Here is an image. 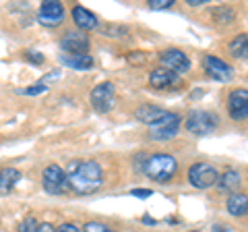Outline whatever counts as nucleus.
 <instances>
[{
    "instance_id": "28",
    "label": "nucleus",
    "mask_w": 248,
    "mask_h": 232,
    "mask_svg": "<svg viewBox=\"0 0 248 232\" xmlns=\"http://www.w3.org/2000/svg\"><path fill=\"white\" fill-rule=\"evenodd\" d=\"M130 195H133V197H141V199H147V197H151L153 193H151L149 189H133V191H130Z\"/></svg>"
},
{
    "instance_id": "27",
    "label": "nucleus",
    "mask_w": 248,
    "mask_h": 232,
    "mask_svg": "<svg viewBox=\"0 0 248 232\" xmlns=\"http://www.w3.org/2000/svg\"><path fill=\"white\" fill-rule=\"evenodd\" d=\"M56 232H81V228L77 226V224H71V222H64V224H60L58 230Z\"/></svg>"
},
{
    "instance_id": "14",
    "label": "nucleus",
    "mask_w": 248,
    "mask_h": 232,
    "mask_svg": "<svg viewBox=\"0 0 248 232\" xmlns=\"http://www.w3.org/2000/svg\"><path fill=\"white\" fill-rule=\"evenodd\" d=\"M149 83L155 89H166L170 85L178 83V75L168 71V68H155V71L149 75Z\"/></svg>"
},
{
    "instance_id": "22",
    "label": "nucleus",
    "mask_w": 248,
    "mask_h": 232,
    "mask_svg": "<svg viewBox=\"0 0 248 232\" xmlns=\"http://www.w3.org/2000/svg\"><path fill=\"white\" fill-rule=\"evenodd\" d=\"M81 232H114V230H110L106 226V224H102V222H87L83 226V230Z\"/></svg>"
},
{
    "instance_id": "15",
    "label": "nucleus",
    "mask_w": 248,
    "mask_h": 232,
    "mask_svg": "<svg viewBox=\"0 0 248 232\" xmlns=\"http://www.w3.org/2000/svg\"><path fill=\"white\" fill-rule=\"evenodd\" d=\"M164 112H166V110H161V108H157V106L143 104V106H139L137 110H135V118L151 127L155 120H159V118H161V114H164Z\"/></svg>"
},
{
    "instance_id": "29",
    "label": "nucleus",
    "mask_w": 248,
    "mask_h": 232,
    "mask_svg": "<svg viewBox=\"0 0 248 232\" xmlns=\"http://www.w3.org/2000/svg\"><path fill=\"white\" fill-rule=\"evenodd\" d=\"M37 232H56V228L50 222H44V224H37Z\"/></svg>"
},
{
    "instance_id": "26",
    "label": "nucleus",
    "mask_w": 248,
    "mask_h": 232,
    "mask_svg": "<svg viewBox=\"0 0 248 232\" xmlns=\"http://www.w3.org/2000/svg\"><path fill=\"white\" fill-rule=\"evenodd\" d=\"M25 58L29 63H35V65H42L44 63V54L42 52H35V50H27L25 52Z\"/></svg>"
},
{
    "instance_id": "1",
    "label": "nucleus",
    "mask_w": 248,
    "mask_h": 232,
    "mask_svg": "<svg viewBox=\"0 0 248 232\" xmlns=\"http://www.w3.org/2000/svg\"><path fill=\"white\" fill-rule=\"evenodd\" d=\"M64 174H66L68 189L75 191L77 195H91V193L102 189V182H104V172L97 162L75 160L68 164Z\"/></svg>"
},
{
    "instance_id": "21",
    "label": "nucleus",
    "mask_w": 248,
    "mask_h": 232,
    "mask_svg": "<svg viewBox=\"0 0 248 232\" xmlns=\"http://www.w3.org/2000/svg\"><path fill=\"white\" fill-rule=\"evenodd\" d=\"M213 19L217 23H230L236 19V13L230 6H217V9H213Z\"/></svg>"
},
{
    "instance_id": "13",
    "label": "nucleus",
    "mask_w": 248,
    "mask_h": 232,
    "mask_svg": "<svg viewBox=\"0 0 248 232\" xmlns=\"http://www.w3.org/2000/svg\"><path fill=\"white\" fill-rule=\"evenodd\" d=\"M73 21L81 32H89V29L97 27V17L85 6H73Z\"/></svg>"
},
{
    "instance_id": "8",
    "label": "nucleus",
    "mask_w": 248,
    "mask_h": 232,
    "mask_svg": "<svg viewBox=\"0 0 248 232\" xmlns=\"http://www.w3.org/2000/svg\"><path fill=\"white\" fill-rule=\"evenodd\" d=\"M60 48L66 56H77V54H87L89 50V37L85 32H66L60 40Z\"/></svg>"
},
{
    "instance_id": "6",
    "label": "nucleus",
    "mask_w": 248,
    "mask_h": 232,
    "mask_svg": "<svg viewBox=\"0 0 248 232\" xmlns=\"http://www.w3.org/2000/svg\"><path fill=\"white\" fill-rule=\"evenodd\" d=\"M42 182H44V191L48 193V195H62L64 191H68L66 174L58 164H50L44 170Z\"/></svg>"
},
{
    "instance_id": "4",
    "label": "nucleus",
    "mask_w": 248,
    "mask_h": 232,
    "mask_svg": "<svg viewBox=\"0 0 248 232\" xmlns=\"http://www.w3.org/2000/svg\"><path fill=\"white\" fill-rule=\"evenodd\" d=\"M217 127V116L213 112H207V110H190L188 116H186V129L188 133L192 135H209L213 133Z\"/></svg>"
},
{
    "instance_id": "31",
    "label": "nucleus",
    "mask_w": 248,
    "mask_h": 232,
    "mask_svg": "<svg viewBox=\"0 0 248 232\" xmlns=\"http://www.w3.org/2000/svg\"><path fill=\"white\" fill-rule=\"evenodd\" d=\"M211 232H228V226H223V224H215L211 228Z\"/></svg>"
},
{
    "instance_id": "19",
    "label": "nucleus",
    "mask_w": 248,
    "mask_h": 232,
    "mask_svg": "<svg viewBox=\"0 0 248 232\" xmlns=\"http://www.w3.org/2000/svg\"><path fill=\"white\" fill-rule=\"evenodd\" d=\"M240 182H242V174H240L238 170L230 168V170H226V172L221 174V179H219V187H221L223 191H232V189L240 187Z\"/></svg>"
},
{
    "instance_id": "3",
    "label": "nucleus",
    "mask_w": 248,
    "mask_h": 232,
    "mask_svg": "<svg viewBox=\"0 0 248 232\" xmlns=\"http://www.w3.org/2000/svg\"><path fill=\"white\" fill-rule=\"evenodd\" d=\"M178 129H180V116L174 112H164L161 118L149 127V137L153 141H170L178 135Z\"/></svg>"
},
{
    "instance_id": "16",
    "label": "nucleus",
    "mask_w": 248,
    "mask_h": 232,
    "mask_svg": "<svg viewBox=\"0 0 248 232\" xmlns=\"http://www.w3.org/2000/svg\"><path fill=\"white\" fill-rule=\"evenodd\" d=\"M228 205V212L232 215H236V218H244L246 215V210H248V199L244 193H232L226 201Z\"/></svg>"
},
{
    "instance_id": "10",
    "label": "nucleus",
    "mask_w": 248,
    "mask_h": 232,
    "mask_svg": "<svg viewBox=\"0 0 248 232\" xmlns=\"http://www.w3.org/2000/svg\"><path fill=\"white\" fill-rule=\"evenodd\" d=\"M228 110L234 120L248 118V89H234L228 96Z\"/></svg>"
},
{
    "instance_id": "5",
    "label": "nucleus",
    "mask_w": 248,
    "mask_h": 232,
    "mask_svg": "<svg viewBox=\"0 0 248 232\" xmlns=\"http://www.w3.org/2000/svg\"><path fill=\"white\" fill-rule=\"evenodd\" d=\"M217 170L211 166V164H207V162H199V164H192L190 170H188V181L192 187H197V189H209V187H213V184L217 182Z\"/></svg>"
},
{
    "instance_id": "9",
    "label": "nucleus",
    "mask_w": 248,
    "mask_h": 232,
    "mask_svg": "<svg viewBox=\"0 0 248 232\" xmlns=\"http://www.w3.org/2000/svg\"><path fill=\"white\" fill-rule=\"evenodd\" d=\"M64 19V6H62L58 0H46L40 6V13H37V21L46 27H56Z\"/></svg>"
},
{
    "instance_id": "7",
    "label": "nucleus",
    "mask_w": 248,
    "mask_h": 232,
    "mask_svg": "<svg viewBox=\"0 0 248 232\" xmlns=\"http://www.w3.org/2000/svg\"><path fill=\"white\" fill-rule=\"evenodd\" d=\"M91 106L97 112H110L116 106V89L112 83H99L91 91Z\"/></svg>"
},
{
    "instance_id": "32",
    "label": "nucleus",
    "mask_w": 248,
    "mask_h": 232,
    "mask_svg": "<svg viewBox=\"0 0 248 232\" xmlns=\"http://www.w3.org/2000/svg\"><path fill=\"white\" fill-rule=\"evenodd\" d=\"M190 6H199V4H203V2H207V0H186Z\"/></svg>"
},
{
    "instance_id": "30",
    "label": "nucleus",
    "mask_w": 248,
    "mask_h": 232,
    "mask_svg": "<svg viewBox=\"0 0 248 232\" xmlns=\"http://www.w3.org/2000/svg\"><path fill=\"white\" fill-rule=\"evenodd\" d=\"M143 54L141 52H133V54H130V56H128V60H130V63H143Z\"/></svg>"
},
{
    "instance_id": "2",
    "label": "nucleus",
    "mask_w": 248,
    "mask_h": 232,
    "mask_svg": "<svg viewBox=\"0 0 248 232\" xmlns=\"http://www.w3.org/2000/svg\"><path fill=\"white\" fill-rule=\"evenodd\" d=\"M143 172L155 182H168L178 172V162L168 156V153H155V156H147Z\"/></svg>"
},
{
    "instance_id": "23",
    "label": "nucleus",
    "mask_w": 248,
    "mask_h": 232,
    "mask_svg": "<svg viewBox=\"0 0 248 232\" xmlns=\"http://www.w3.org/2000/svg\"><path fill=\"white\" fill-rule=\"evenodd\" d=\"M19 232H37V222H35V218H25L21 222V226H19Z\"/></svg>"
},
{
    "instance_id": "33",
    "label": "nucleus",
    "mask_w": 248,
    "mask_h": 232,
    "mask_svg": "<svg viewBox=\"0 0 248 232\" xmlns=\"http://www.w3.org/2000/svg\"><path fill=\"white\" fill-rule=\"evenodd\" d=\"M143 222H145V224H149V226H151V224H155V220H151L149 215H143Z\"/></svg>"
},
{
    "instance_id": "11",
    "label": "nucleus",
    "mask_w": 248,
    "mask_h": 232,
    "mask_svg": "<svg viewBox=\"0 0 248 232\" xmlns=\"http://www.w3.org/2000/svg\"><path fill=\"white\" fill-rule=\"evenodd\" d=\"M161 65H164V68H168V71L172 73H186L190 68V60L188 56L182 52V50H176V48H170V50H164V54H161Z\"/></svg>"
},
{
    "instance_id": "24",
    "label": "nucleus",
    "mask_w": 248,
    "mask_h": 232,
    "mask_svg": "<svg viewBox=\"0 0 248 232\" xmlns=\"http://www.w3.org/2000/svg\"><path fill=\"white\" fill-rule=\"evenodd\" d=\"M172 4H174V0H149V9H153V11L170 9Z\"/></svg>"
},
{
    "instance_id": "12",
    "label": "nucleus",
    "mask_w": 248,
    "mask_h": 232,
    "mask_svg": "<svg viewBox=\"0 0 248 232\" xmlns=\"http://www.w3.org/2000/svg\"><path fill=\"white\" fill-rule=\"evenodd\" d=\"M203 65H205V73L211 77V79L223 81V83L232 79V66L228 63H223L221 58H217V56H205Z\"/></svg>"
},
{
    "instance_id": "20",
    "label": "nucleus",
    "mask_w": 248,
    "mask_h": 232,
    "mask_svg": "<svg viewBox=\"0 0 248 232\" xmlns=\"http://www.w3.org/2000/svg\"><path fill=\"white\" fill-rule=\"evenodd\" d=\"M246 52H248V37H246V33H240L236 40L230 44V54L236 58H246Z\"/></svg>"
},
{
    "instance_id": "34",
    "label": "nucleus",
    "mask_w": 248,
    "mask_h": 232,
    "mask_svg": "<svg viewBox=\"0 0 248 232\" xmlns=\"http://www.w3.org/2000/svg\"><path fill=\"white\" fill-rule=\"evenodd\" d=\"M192 232H197V230H192Z\"/></svg>"
},
{
    "instance_id": "18",
    "label": "nucleus",
    "mask_w": 248,
    "mask_h": 232,
    "mask_svg": "<svg viewBox=\"0 0 248 232\" xmlns=\"http://www.w3.org/2000/svg\"><path fill=\"white\" fill-rule=\"evenodd\" d=\"M62 65L75 68V71H89L93 66V58L89 54H77V56H66V54H62Z\"/></svg>"
},
{
    "instance_id": "17",
    "label": "nucleus",
    "mask_w": 248,
    "mask_h": 232,
    "mask_svg": "<svg viewBox=\"0 0 248 232\" xmlns=\"http://www.w3.org/2000/svg\"><path fill=\"white\" fill-rule=\"evenodd\" d=\"M19 179H21V172L17 168H2L0 170V195L11 193Z\"/></svg>"
},
{
    "instance_id": "25",
    "label": "nucleus",
    "mask_w": 248,
    "mask_h": 232,
    "mask_svg": "<svg viewBox=\"0 0 248 232\" xmlns=\"http://www.w3.org/2000/svg\"><path fill=\"white\" fill-rule=\"evenodd\" d=\"M46 89H48V85H44V83L40 81V83H35L33 87H27V89H23V94H25V96H37V94H44Z\"/></svg>"
}]
</instances>
